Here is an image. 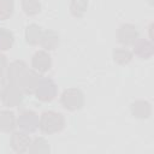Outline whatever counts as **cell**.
<instances>
[{
	"label": "cell",
	"instance_id": "7",
	"mask_svg": "<svg viewBox=\"0 0 154 154\" xmlns=\"http://www.w3.org/2000/svg\"><path fill=\"white\" fill-rule=\"evenodd\" d=\"M31 66L34 67V71L38 73H43L49 70L51 67V55L45 51H38L34 54L31 60Z\"/></svg>",
	"mask_w": 154,
	"mask_h": 154
},
{
	"label": "cell",
	"instance_id": "17",
	"mask_svg": "<svg viewBox=\"0 0 154 154\" xmlns=\"http://www.w3.org/2000/svg\"><path fill=\"white\" fill-rule=\"evenodd\" d=\"M13 43V35L5 28H0V51L8 49Z\"/></svg>",
	"mask_w": 154,
	"mask_h": 154
},
{
	"label": "cell",
	"instance_id": "16",
	"mask_svg": "<svg viewBox=\"0 0 154 154\" xmlns=\"http://www.w3.org/2000/svg\"><path fill=\"white\" fill-rule=\"evenodd\" d=\"M113 58H114V61H117L118 64H128L130 60H131V58H132V54H131V52L129 51V49H126V48H117V49H114V52H113Z\"/></svg>",
	"mask_w": 154,
	"mask_h": 154
},
{
	"label": "cell",
	"instance_id": "18",
	"mask_svg": "<svg viewBox=\"0 0 154 154\" xmlns=\"http://www.w3.org/2000/svg\"><path fill=\"white\" fill-rule=\"evenodd\" d=\"M88 7V0H72L70 10L73 16L76 17H82Z\"/></svg>",
	"mask_w": 154,
	"mask_h": 154
},
{
	"label": "cell",
	"instance_id": "14",
	"mask_svg": "<svg viewBox=\"0 0 154 154\" xmlns=\"http://www.w3.org/2000/svg\"><path fill=\"white\" fill-rule=\"evenodd\" d=\"M135 53L141 57V58H148L152 55L153 53V47H152V43L147 40H138L136 43H135Z\"/></svg>",
	"mask_w": 154,
	"mask_h": 154
},
{
	"label": "cell",
	"instance_id": "22",
	"mask_svg": "<svg viewBox=\"0 0 154 154\" xmlns=\"http://www.w3.org/2000/svg\"><path fill=\"white\" fill-rule=\"evenodd\" d=\"M6 66V59L2 54H0V79L2 77V71H4V67Z\"/></svg>",
	"mask_w": 154,
	"mask_h": 154
},
{
	"label": "cell",
	"instance_id": "5",
	"mask_svg": "<svg viewBox=\"0 0 154 154\" xmlns=\"http://www.w3.org/2000/svg\"><path fill=\"white\" fill-rule=\"evenodd\" d=\"M18 125L20 129L28 132H32L38 126V117L32 111H23L18 118Z\"/></svg>",
	"mask_w": 154,
	"mask_h": 154
},
{
	"label": "cell",
	"instance_id": "21",
	"mask_svg": "<svg viewBox=\"0 0 154 154\" xmlns=\"http://www.w3.org/2000/svg\"><path fill=\"white\" fill-rule=\"evenodd\" d=\"M43 142H45V140H43V138H36V140L31 143V144H32V148H31L30 150H31V152H34V153H35V152L41 153V152H47V150H49V148H45V147L42 148V146H41V144H42Z\"/></svg>",
	"mask_w": 154,
	"mask_h": 154
},
{
	"label": "cell",
	"instance_id": "12",
	"mask_svg": "<svg viewBox=\"0 0 154 154\" xmlns=\"http://www.w3.org/2000/svg\"><path fill=\"white\" fill-rule=\"evenodd\" d=\"M40 43L45 49H54L59 43V35L53 30H47L42 34Z\"/></svg>",
	"mask_w": 154,
	"mask_h": 154
},
{
	"label": "cell",
	"instance_id": "1",
	"mask_svg": "<svg viewBox=\"0 0 154 154\" xmlns=\"http://www.w3.org/2000/svg\"><path fill=\"white\" fill-rule=\"evenodd\" d=\"M64 117L60 113L54 111H46L42 113L38 120V126L45 134H54L64 128Z\"/></svg>",
	"mask_w": 154,
	"mask_h": 154
},
{
	"label": "cell",
	"instance_id": "8",
	"mask_svg": "<svg viewBox=\"0 0 154 154\" xmlns=\"http://www.w3.org/2000/svg\"><path fill=\"white\" fill-rule=\"evenodd\" d=\"M28 71L26 65L23 61H13L12 64H10L8 66V71H7V78L10 83H14L18 84L20 83L23 76L25 75V72Z\"/></svg>",
	"mask_w": 154,
	"mask_h": 154
},
{
	"label": "cell",
	"instance_id": "10",
	"mask_svg": "<svg viewBox=\"0 0 154 154\" xmlns=\"http://www.w3.org/2000/svg\"><path fill=\"white\" fill-rule=\"evenodd\" d=\"M11 146L16 152H25L30 146V137L25 132H14L11 137Z\"/></svg>",
	"mask_w": 154,
	"mask_h": 154
},
{
	"label": "cell",
	"instance_id": "11",
	"mask_svg": "<svg viewBox=\"0 0 154 154\" xmlns=\"http://www.w3.org/2000/svg\"><path fill=\"white\" fill-rule=\"evenodd\" d=\"M16 128V117L11 111L0 112V130L4 132H10Z\"/></svg>",
	"mask_w": 154,
	"mask_h": 154
},
{
	"label": "cell",
	"instance_id": "13",
	"mask_svg": "<svg viewBox=\"0 0 154 154\" xmlns=\"http://www.w3.org/2000/svg\"><path fill=\"white\" fill-rule=\"evenodd\" d=\"M42 29L36 25V24H30L28 25L26 30H25V38H26V42L30 43V45H37L40 41H41V37H42Z\"/></svg>",
	"mask_w": 154,
	"mask_h": 154
},
{
	"label": "cell",
	"instance_id": "9",
	"mask_svg": "<svg viewBox=\"0 0 154 154\" xmlns=\"http://www.w3.org/2000/svg\"><path fill=\"white\" fill-rule=\"evenodd\" d=\"M40 79H41V77H40L38 72H36V71H29L28 70L25 72V75L23 76V78H22V81L19 83V87L25 93H28V94L34 93L35 91V88H36V85H37V83H38Z\"/></svg>",
	"mask_w": 154,
	"mask_h": 154
},
{
	"label": "cell",
	"instance_id": "3",
	"mask_svg": "<svg viewBox=\"0 0 154 154\" xmlns=\"http://www.w3.org/2000/svg\"><path fill=\"white\" fill-rule=\"evenodd\" d=\"M61 103L65 108L75 111L82 107L83 105V94L76 88H69L64 90L61 95Z\"/></svg>",
	"mask_w": 154,
	"mask_h": 154
},
{
	"label": "cell",
	"instance_id": "6",
	"mask_svg": "<svg viewBox=\"0 0 154 154\" xmlns=\"http://www.w3.org/2000/svg\"><path fill=\"white\" fill-rule=\"evenodd\" d=\"M118 40L124 45H132L138 40V30L131 24H123L118 30Z\"/></svg>",
	"mask_w": 154,
	"mask_h": 154
},
{
	"label": "cell",
	"instance_id": "15",
	"mask_svg": "<svg viewBox=\"0 0 154 154\" xmlns=\"http://www.w3.org/2000/svg\"><path fill=\"white\" fill-rule=\"evenodd\" d=\"M131 109H132V113L138 118H147L150 113L149 103L144 102V101H137V102L132 103Z\"/></svg>",
	"mask_w": 154,
	"mask_h": 154
},
{
	"label": "cell",
	"instance_id": "19",
	"mask_svg": "<svg viewBox=\"0 0 154 154\" xmlns=\"http://www.w3.org/2000/svg\"><path fill=\"white\" fill-rule=\"evenodd\" d=\"M14 8L13 0H0V20L7 19Z\"/></svg>",
	"mask_w": 154,
	"mask_h": 154
},
{
	"label": "cell",
	"instance_id": "20",
	"mask_svg": "<svg viewBox=\"0 0 154 154\" xmlns=\"http://www.w3.org/2000/svg\"><path fill=\"white\" fill-rule=\"evenodd\" d=\"M22 7L24 10V12L29 16H34L36 13L40 12L41 5L38 2V0H23L22 2Z\"/></svg>",
	"mask_w": 154,
	"mask_h": 154
},
{
	"label": "cell",
	"instance_id": "4",
	"mask_svg": "<svg viewBox=\"0 0 154 154\" xmlns=\"http://www.w3.org/2000/svg\"><path fill=\"white\" fill-rule=\"evenodd\" d=\"M22 88L18 85V84H14V83H8L5 89H4V93H2V101L6 106H10V107H13V106H17L22 102Z\"/></svg>",
	"mask_w": 154,
	"mask_h": 154
},
{
	"label": "cell",
	"instance_id": "2",
	"mask_svg": "<svg viewBox=\"0 0 154 154\" xmlns=\"http://www.w3.org/2000/svg\"><path fill=\"white\" fill-rule=\"evenodd\" d=\"M35 95L41 101H51L57 95V85L51 78H41L35 88Z\"/></svg>",
	"mask_w": 154,
	"mask_h": 154
}]
</instances>
